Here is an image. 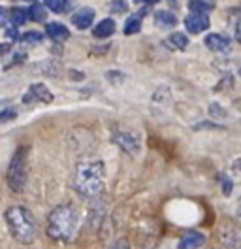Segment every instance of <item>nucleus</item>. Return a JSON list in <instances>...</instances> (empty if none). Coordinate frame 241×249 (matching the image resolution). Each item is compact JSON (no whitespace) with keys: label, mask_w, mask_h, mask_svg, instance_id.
Here are the masks:
<instances>
[{"label":"nucleus","mask_w":241,"mask_h":249,"mask_svg":"<svg viewBox=\"0 0 241 249\" xmlns=\"http://www.w3.org/2000/svg\"><path fill=\"white\" fill-rule=\"evenodd\" d=\"M27 16H29L32 21H36V23L45 21V17H47L45 6H42V4H32V6H30V10L27 12Z\"/></svg>","instance_id":"4468645a"},{"label":"nucleus","mask_w":241,"mask_h":249,"mask_svg":"<svg viewBox=\"0 0 241 249\" xmlns=\"http://www.w3.org/2000/svg\"><path fill=\"white\" fill-rule=\"evenodd\" d=\"M141 29V17L132 16L126 23H124V34H136Z\"/></svg>","instance_id":"f3484780"},{"label":"nucleus","mask_w":241,"mask_h":249,"mask_svg":"<svg viewBox=\"0 0 241 249\" xmlns=\"http://www.w3.org/2000/svg\"><path fill=\"white\" fill-rule=\"evenodd\" d=\"M6 179L14 193H23L27 183V149L25 147H19L14 153L6 172Z\"/></svg>","instance_id":"20e7f679"},{"label":"nucleus","mask_w":241,"mask_h":249,"mask_svg":"<svg viewBox=\"0 0 241 249\" xmlns=\"http://www.w3.org/2000/svg\"><path fill=\"white\" fill-rule=\"evenodd\" d=\"M168 42H170V46L173 47V49H185V47L189 46V38L185 34H181V32H173Z\"/></svg>","instance_id":"2eb2a0df"},{"label":"nucleus","mask_w":241,"mask_h":249,"mask_svg":"<svg viewBox=\"0 0 241 249\" xmlns=\"http://www.w3.org/2000/svg\"><path fill=\"white\" fill-rule=\"evenodd\" d=\"M206 244V236L202 232H187L179 240L177 249H202Z\"/></svg>","instance_id":"0eeeda50"},{"label":"nucleus","mask_w":241,"mask_h":249,"mask_svg":"<svg viewBox=\"0 0 241 249\" xmlns=\"http://www.w3.org/2000/svg\"><path fill=\"white\" fill-rule=\"evenodd\" d=\"M74 187L83 196H96L104 187V164L100 160L79 164L75 170Z\"/></svg>","instance_id":"7ed1b4c3"},{"label":"nucleus","mask_w":241,"mask_h":249,"mask_svg":"<svg viewBox=\"0 0 241 249\" xmlns=\"http://www.w3.org/2000/svg\"><path fill=\"white\" fill-rule=\"evenodd\" d=\"M92 21H94V10H90V8H83V10L75 12L74 16H72V23L77 29H81V31L89 29L90 25H92Z\"/></svg>","instance_id":"6e6552de"},{"label":"nucleus","mask_w":241,"mask_h":249,"mask_svg":"<svg viewBox=\"0 0 241 249\" xmlns=\"http://www.w3.org/2000/svg\"><path fill=\"white\" fill-rule=\"evenodd\" d=\"M206 46L213 49V51H223L226 47L230 46V40L224 38L223 34H209L207 38H206Z\"/></svg>","instance_id":"9b49d317"},{"label":"nucleus","mask_w":241,"mask_h":249,"mask_svg":"<svg viewBox=\"0 0 241 249\" xmlns=\"http://www.w3.org/2000/svg\"><path fill=\"white\" fill-rule=\"evenodd\" d=\"M155 23H156V27H160V29H170V27H175V23H177V17L173 16L172 12H156V16H155Z\"/></svg>","instance_id":"f8f14e48"},{"label":"nucleus","mask_w":241,"mask_h":249,"mask_svg":"<svg viewBox=\"0 0 241 249\" xmlns=\"http://www.w3.org/2000/svg\"><path fill=\"white\" fill-rule=\"evenodd\" d=\"M15 117H17V111L14 108L4 109V111H0V124L6 123V121H14Z\"/></svg>","instance_id":"aec40b11"},{"label":"nucleus","mask_w":241,"mask_h":249,"mask_svg":"<svg viewBox=\"0 0 241 249\" xmlns=\"http://www.w3.org/2000/svg\"><path fill=\"white\" fill-rule=\"evenodd\" d=\"M236 38H238V42H241V23L238 25V31H236Z\"/></svg>","instance_id":"a878e982"},{"label":"nucleus","mask_w":241,"mask_h":249,"mask_svg":"<svg viewBox=\"0 0 241 249\" xmlns=\"http://www.w3.org/2000/svg\"><path fill=\"white\" fill-rule=\"evenodd\" d=\"M8 23V12L4 8H0V27H4Z\"/></svg>","instance_id":"5701e85b"},{"label":"nucleus","mask_w":241,"mask_h":249,"mask_svg":"<svg viewBox=\"0 0 241 249\" xmlns=\"http://www.w3.org/2000/svg\"><path fill=\"white\" fill-rule=\"evenodd\" d=\"M79 225V213L72 204L57 206L47 219V234L57 242H70Z\"/></svg>","instance_id":"f257e3e1"},{"label":"nucleus","mask_w":241,"mask_h":249,"mask_svg":"<svg viewBox=\"0 0 241 249\" xmlns=\"http://www.w3.org/2000/svg\"><path fill=\"white\" fill-rule=\"evenodd\" d=\"M32 100H40V102H51L53 100V94L51 91L45 87L44 83H34V85H30L29 93L23 96V102H32Z\"/></svg>","instance_id":"423d86ee"},{"label":"nucleus","mask_w":241,"mask_h":249,"mask_svg":"<svg viewBox=\"0 0 241 249\" xmlns=\"http://www.w3.org/2000/svg\"><path fill=\"white\" fill-rule=\"evenodd\" d=\"M115 142L119 143L124 151H128V153H136V151L139 149L138 142H136L132 136H128V134H117V136H115Z\"/></svg>","instance_id":"ddd939ff"},{"label":"nucleus","mask_w":241,"mask_h":249,"mask_svg":"<svg viewBox=\"0 0 241 249\" xmlns=\"http://www.w3.org/2000/svg\"><path fill=\"white\" fill-rule=\"evenodd\" d=\"M221 183H223V193L224 195H230L232 193V181L228 178H221Z\"/></svg>","instance_id":"4be33fe9"},{"label":"nucleus","mask_w":241,"mask_h":249,"mask_svg":"<svg viewBox=\"0 0 241 249\" xmlns=\"http://www.w3.org/2000/svg\"><path fill=\"white\" fill-rule=\"evenodd\" d=\"M44 2L49 10H53V12H57V14L62 10V2H60V0H44Z\"/></svg>","instance_id":"412c9836"},{"label":"nucleus","mask_w":241,"mask_h":249,"mask_svg":"<svg viewBox=\"0 0 241 249\" xmlns=\"http://www.w3.org/2000/svg\"><path fill=\"white\" fill-rule=\"evenodd\" d=\"M10 47H12V44H10V42H6V44H0V57H2L4 53H8V51H10Z\"/></svg>","instance_id":"b1692460"},{"label":"nucleus","mask_w":241,"mask_h":249,"mask_svg":"<svg viewBox=\"0 0 241 249\" xmlns=\"http://www.w3.org/2000/svg\"><path fill=\"white\" fill-rule=\"evenodd\" d=\"M42 38H44V34H42V32H36V31L27 32V34L21 36L23 42H42Z\"/></svg>","instance_id":"6ab92c4d"},{"label":"nucleus","mask_w":241,"mask_h":249,"mask_svg":"<svg viewBox=\"0 0 241 249\" xmlns=\"http://www.w3.org/2000/svg\"><path fill=\"white\" fill-rule=\"evenodd\" d=\"M134 2H141V0H134Z\"/></svg>","instance_id":"c756f323"},{"label":"nucleus","mask_w":241,"mask_h":249,"mask_svg":"<svg viewBox=\"0 0 241 249\" xmlns=\"http://www.w3.org/2000/svg\"><path fill=\"white\" fill-rule=\"evenodd\" d=\"M8 229L17 242L21 244H30L36 240L38 234V227H36V219L30 213L27 208L23 206H12L6 210L4 213Z\"/></svg>","instance_id":"f03ea898"},{"label":"nucleus","mask_w":241,"mask_h":249,"mask_svg":"<svg viewBox=\"0 0 241 249\" xmlns=\"http://www.w3.org/2000/svg\"><path fill=\"white\" fill-rule=\"evenodd\" d=\"M185 27H187V31L190 32V34H200V32L207 31V27H209V17L207 14H190V16L185 19Z\"/></svg>","instance_id":"39448f33"},{"label":"nucleus","mask_w":241,"mask_h":249,"mask_svg":"<svg viewBox=\"0 0 241 249\" xmlns=\"http://www.w3.org/2000/svg\"><path fill=\"white\" fill-rule=\"evenodd\" d=\"M189 8L192 12H198V14H207V12H211V4L204 2V0H190Z\"/></svg>","instance_id":"a211bd4d"},{"label":"nucleus","mask_w":241,"mask_h":249,"mask_svg":"<svg viewBox=\"0 0 241 249\" xmlns=\"http://www.w3.org/2000/svg\"><path fill=\"white\" fill-rule=\"evenodd\" d=\"M27 10H21V8H14L10 10V21L14 23L15 27H21L25 21H27Z\"/></svg>","instance_id":"dca6fc26"},{"label":"nucleus","mask_w":241,"mask_h":249,"mask_svg":"<svg viewBox=\"0 0 241 249\" xmlns=\"http://www.w3.org/2000/svg\"><path fill=\"white\" fill-rule=\"evenodd\" d=\"M113 249H126V246H120V244H119L117 248H113Z\"/></svg>","instance_id":"cd10ccee"},{"label":"nucleus","mask_w":241,"mask_h":249,"mask_svg":"<svg viewBox=\"0 0 241 249\" xmlns=\"http://www.w3.org/2000/svg\"><path fill=\"white\" fill-rule=\"evenodd\" d=\"M238 213L241 215V198H240V202H238Z\"/></svg>","instance_id":"bb28decb"},{"label":"nucleus","mask_w":241,"mask_h":249,"mask_svg":"<svg viewBox=\"0 0 241 249\" xmlns=\"http://www.w3.org/2000/svg\"><path fill=\"white\" fill-rule=\"evenodd\" d=\"M45 32H47V36H49L51 40H55V42H64V40H68V36H70L68 29H66L64 25H60V23H49V25L45 27Z\"/></svg>","instance_id":"1a4fd4ad"},{"label":"nucleus","mask_w":241,"mask_h":249,"mask_svg":"<svg viewBox=\"0 0 241 249\" xmlns=\"http://www.w3.org/2000/svg\"><path fill=\"white\" fill-rule=\"evenodd\" d=\"M6 38H10V40H15V38H17V31H15V27L14 29H10V31H6Z\"/></svg>","instance_id":"393cba45"},{"label":"nucleus","mask_w":241,"mask_h":249,"mask_svg":"<svg viewBox=\"0 0 241 249\" xmlns=\"http://www.w3.org/2000/svg\"><path fill=\"white\" fill-rule=\"evenodd\" d=\"M147 2H149V4H156V2H158V0H147Z\"/></svg>","instance_id":"c85d7f7f"},{"label":"nucleus","mask_w":241,"mask_h":249,"mask_svg":"<svg viewBox=\"0 0 241 249\" xmlns=\"http://www.w3.org/2000/svg\"><path fill=\"white\" fill-rule=\"evenodd\" d=\"M113 32H115V21H113V19H104V21H100V23L94 27L92 34H94L96 38H107V36H111Z\"/></svg>","instance_id":"9d476101"}]
</instances>
